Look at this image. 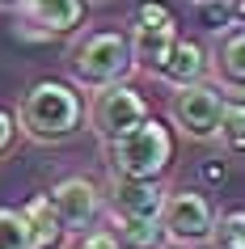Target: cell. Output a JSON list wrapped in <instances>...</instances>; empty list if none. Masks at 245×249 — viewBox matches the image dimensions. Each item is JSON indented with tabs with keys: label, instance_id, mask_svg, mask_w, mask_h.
Returning a JSON list of instances; mask_svg holds the SVG:
<instances>
[{
	"label": "cell",
	"instance_id": "cell-18",
	"mask_svg": "<svg viewBox=\"0 0 245 249\" xmlns=\"http://www.w3.org/2000/svg\"><path fill=\"white\" fill-rule=\"evenodd\" d=\"M72 249H118V241L106 232V228H89V232L76 236V245H72Z\"/></svg>",
	"mask_w": 245,
	"mask_h": 249
},
{
	"label": "cell",
	"instance_id": "cell-13",
	"mask_svg": "<svg viewBox=\"0 0 245 249\" xmlns=\"http://www.w3.org/2000/svg\"><path fill=\"white\" fill-rule=\"evenodd\" d=\"M106 232L118 241V249H161L165 245V232L156 220H140V215H118L110 211V228Z\"/></svg>",
	"mask_w": 245,
	"mask_h": 249
},
{
	"label": "cell",
	"instance_id": "cell-8",
	"mask_svg": "<svg viewBox=\"0 0 245 249\" xmlns=\"http://www.w3.org/2000/svg\"><path fill=\"white\" fill-rule=\"evenodd\" d=\"M47 198V207L55 211V220L64 232H89L93 220L102 215V190L89 182V178H64L59 186H51V195Z\"/></svg>",
	"mask_w": 245,
	"mask_h": 249
},
{
	"label": "cell",
	"instance_id": "cell-15",
	"mask_svg": "<svg viewBox=\"0 0 245 249\" xmlns=\"http://www.w3.org/2000/svg\"><path fill=\"white\" fill-rule=\"evenodd\" d=\"M216 140L228 148V157H232V160H241V152H245V106H241V97H228Z\"/></svg>",
	"mask_w": 245,
	"mask_h": 249
},
{
	"label": "cell",
	"instance_id": "cell-1",
	"mask_svg": "<svg viewBox=\"0 0 245 249\" xmlns=\"http://www.w3.org/2000/svg\"><path fill=\"white\" fill-rule=\"evenodd\" d=\"M17 131L34 144H64L85 123V102L64 80H38L17 102Z\"/></svg>",
	"mask_w": 245,
	"mask_h": 249
},
{
	"label": "cell",
	"instance_id": "cell-7",
	"mask_svg": "<svg viewBox=\"0 0 245 249\" xmlns=\"http://www.w3.org/2000/svg\"><path fill=\"white\" fill-rule=\"evenodd\" d=\"M148 118V102H144L140 93L131 89L127 80L123 85H106V89H93L89 106H85V123H89V131L97 140H114V135L131 131L135 123Z\"/></svg>",
	"mask_w": 245,
	"mask_h": 249
},
{
	"label": "cell",
	"instance_id": "cell-2",
	"mask_svg": "<svg viewBox=\"0 0 245 249\" xmlns=\"http://www.w3.org/2000/svg\"><path fill=\"white\" fill-rule=\"evenodd\" d=\"M64 68L72 85L85 93L106 89V85H123V80L135 72V59H131L127 34L118 30H93V34H76L64 51Z\"/></svg>",
	"mask_w": 245,
	"mask_h": 249
},
{
	"label": "cell",
	"instance_id": "cell-6",
	"mask_svg": "<svg viewBox=\"0 0 245 249\" xmlns=\"http://www.w3.org/2000/svg\"><path fill=\"white\" fill-rule=\"evenodd\" d=\"M156 224H161L165 241H173V245H186V249L207 245L211 224H216V207L207 203L203 190H165Z\"/></svg>",
	"mask_w": 245,
	"mask_h": 249
},
{
	"label": "cell",
	"instance_id": "cell-5",
	"mask_svg": "<svg viewBox=\"0 0 245 249\" xmlns=\"http://www.w3.org/2000/svg\"><path fill=\"white\" fill-rule=\"evenodd\" d=\"M131 34H127V47H131V59L135 68H148V72H161V64L169 59L173 51V42H178V21L169 13L165 4H156V0H144L140 9L131 13Z\"/></svg>",
	"mask_w": 245,
	"mask_h": 249
},
{
	"label": "cell",
	"instance_id": "cell-4",
	"mask_svg": "<svg viewBox=\"0 0 245 249\" xmlns=\"http://www.w3.org/2000/svg\"><path fill=\"white\" fill-rule=\"evenodd\" d=\"M224 106H228V93H220L207 80H194V85L173 89L169 118H173L178 135H186L190 144H211L220 131V118H224Z\"/></svg>",
	"mask_w": 245,
	"mask_h": 249
},
{
	"label": "cell",
	"instance_id": "cell-11",
	"mask_svg": "<svg viewBox=\"0 0 245 249\" xmlns=\"http://www.w3.org/2000/svg\"><path fill=\"white\" fill-rule=\"evenodd\" d=\"M161 198H165L161 178L156 182H144V178H118V173H110V211H118V215L156 220Z\"/></svg>",
	"mask_w": 245,
	"mask_h": 249
},
{
	"label": "cell",
	"instance_id": "cell-21",
	"mask_svg": "<svg viewBox=\"0 0 245 249\" xmlns=\"http://www.w3.org/2000/svg\"><path fill=\"white\" fill-rule=\"evenodd\" d=\"M190 4H216V0H190Z\"/></svg>",
	"mask_w": 245,
	"mask_h": 249
},
{
	"label": "cell",
	"instance_id": "cell-17",
	"mask_svg": "<svg viewBox=\"0 0 245 249\" xmlns=\"http://www.w3.org/2000/svg\"><path fill=\"white\" fill-rule=\"evenodd\" d=\"M0 249H34L30 245L26 215L17 207H0Z\"/></svg>",
	"mask_w": 245,
	"mask_h": 249
},
{
	"label": "cell",
	"instance_id": "cell-14",
	"mask_svg": "<svg viewBox=\"0 0 245 249\" xmlns=\"http://www.w3.org/2000/svg\"><path fill=\"white\" fill-rule=\"evenodd\" d=\"M21 215H26V228H30V245L34 249H55L59 245V236H64V228H59V220H55V211L47 207V198H30L26 207H21Z\"/></svg>",
	"mask_w": 245,
	"mask_h": 249
},
{
	"label": "cell",
	"instance_id": "cell-20",
	"mask_svg": "<svg viewBox=\"0 0 245 249\" xmlns=\"http://www.w3.org/2000/svg\"><path fill=\"white\" fill-rule=\"evenodd\" d=\"M17 4L21 0H0V13H17Z\"/></svg>",
	"mask_w": 245,
	"mask_h": 249
},
{
	"label": "cell",
	"instance_id": "cell-9",
	"mask_svg": "<svg viewBox=\"0 0 245 249\" xmlns=\"http://www.w3.org/2000/svg\"><path fill=\"white\" fill-rule=\"evenodd\" d=\"M26 38H59L72 34L85 17V0H21L17 4Z\"/></svg>",
	"mask_w": 245,
	"mask_h": 249
},
{
	"label": "cell",
	"instance_id": "cell-3",
	"mask_svg": "<svg viewBox=\"0 0 245 249\" xmlns=\"http://www.w3.org/2000/svg\"><path fill=\"white\" fill-rule=\"evenodd\" d=\"M106 165L118 178H144V182H156L161 173L173 165V135H169L165 123H156L152 114L135 123L131 131L106 140Z\"/></svg>",
	"mask_w": 245,
	"mask_h": 249
},
{
	"label": "cell",
	"instance_id": "cell-19",
	"mask_svg": "<svg viewBox=\"0 0 245 249\" xmlns=\"http://www.w3.org/2000/svg\"><path fill=\"white\" fill-rule=\"evenodd\" d=\"M13 140H17V123H13V114H9V110H0V157H9Z\"/></svg>",
	"mask_w": 245,
	"mask_h": 249
},
{
	"label": "cell",
	"instance_id": "cell-10",
	"mask_svg": "<svg viewBox=\"0 0 245 249\" xmlns=\"http://www.w3.org/2000/svg\"><path fill=\"white\" fill-rule=\"evenodd\" d=\"M207 68H211L220 93H232L237 97L245 89V34H241V21H232L224 34H216Z\"/></svg>",
	"mask_w": 245,
	"mask_h": 249
},
{
	"label": "cell",
	"instance_id": "cell-16",
	"mask_svg": "<svg viewBox=\"0 0 245 249\" xmlns=\"http://www.w3.org/2000/svg\"><path fill=\"white\" fill-rule=\"evenodd\" d=\"M207 245L211 249H245V211L232 207V211H224V215H216Z\"/></svg>",
	"mask_w": 245,
	"mask_h": 249
},
{
	"label": "cell",
	"instance_id": "cell-12",
	"mask_svg": "<svg viewBox=\"0 0 245 249\" xmlns=\"http://www.w3.org/2000/svg\"><path fill=\"white\" fill-rule=\"evenodd\" d=\"M203 72H207V55H203V47H199V42L178 38V42H173V51H169V59L161 64V72H156V80H165V85L182 89V85L203 80Z\"/></svg>",
	"mask_w": 245,
	"mask_h": 249
}]
</instances>
